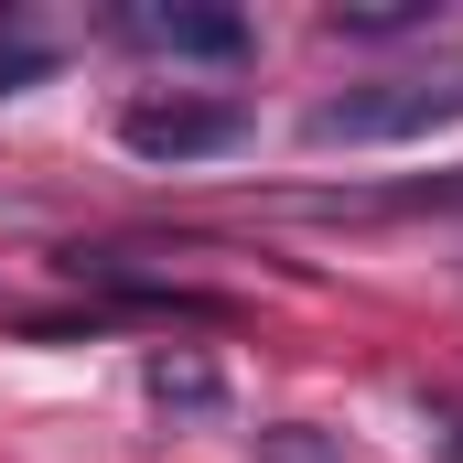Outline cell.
Wrapping results in <instances>:
<instances>
[{
	"label": "cell",
	"mask_w": 463,
	"mask_h": 463,
	"mask_svg": "<svg viewBox=\"0 0 463 463\" xmlns=\"http://www.w3.org/2000/svg\"><path fill=\"white\" fill-rule=\"evenodd\" d=\"M420 420H431V442H442V453L463 463V410H431V399H420Z\"/></svg>",
	"instance_id": "8"
},
{
	"label": "cell",
	"mask_w": 463,
	"mask_h": 463,
	"mask_svg": "<svg viewBox=\"0 0 463 463\" xmlns=\"http://www.w3.org/2000/svg\"><path fill=\"white\" fill-rule=\"evenodd\" d=\"M248 453H259V463H355L345 431H313V420H259Z\"/></svg>",
	"instance_id": "6"
},
{
	"label": "cell",
	"mask_w": 463,
	"mask_h": 463,
	"mask_svg": "<svg viewBox=\"0 0 463 463\" xmlns=\"http://www.w3.org/2000/svg\"><path fill=\"white\" fill-rule=\"evenodd\" d=\"M129 43H151V54H173V65H248L259 54V33H248V11H216V0H129L109 11Z\"/></svg>",
	"instance_id": "3"
},
{
	"label": "cell",
	"mask_w": 463,
	"mask_h": 463,
	"mask_svg": "<svg viewBox=\"0 0 463 463\" xmlns=\"http://www.w3.org/2000/svg\"><path fill=\"white\" fill-rule=\"evenodd\" d=\"M54 76V43L43 33H0V98H22V87H43Z\"/></svg>",
	"instance_id": "7"
},
{
	"label": "cell",
	"mask_w": 463,
	"mask_h": 463,
	"mask_svg": "<svg viewBox=\"0 0 463 463\" xmlns=\"http://www.w3.org/2000/svg\"><path fill=\"white\" fill-rule=\"evenodd\" d=\"M442 22V0H335L324 11V33H345V43H388V33H431Z\"/></svg>",
	"instance_id": "5"
},
{
	"label": "cell",
	"mask_w": 463,
	"mask_h": 463,
	"mask_svg": "<svg viewBox=\"0 0 463 463\" xmlns=\"http://www.w3.org/2000/svg\"><path fill=\"white\" fill-rule=\"evenodd\" d=\"M118 140L140 162H216L248 140V109L237 98H129L118 109Z\"/></svg>",
	"instance_id": "2"
},
{
	"label": "cell",
	"mask_w": 463,
	"mask_h": 463,
	"mask_svg": "<svg viewBox=\"0 0 463 463\" xmlns=\"http://www.w3.org/2000/svg\"><path fill=\"white\" fill-rule=\"evenodd\" d=\"M140 399L162 420H227V366L205 345H151L140 355Z\"/></svg>",
	"instance_id": "4"
},
{
	"label": "cell",
	"mask_w": 463,
	"mask_h": 463,
	"mask_svg": "<svg viewBox=\"0 0 463 463\" xmlns=\"http://www.w3.org/2000/svg\"><path fill=\"white\" fill-rule=\"evenodd\" d=\"M453 118H463V76H377V87L302 109V140L313 151H366V140H431Z\"/></svg>",
	"instance_id": "1"
}]
</instances>
